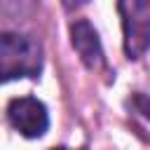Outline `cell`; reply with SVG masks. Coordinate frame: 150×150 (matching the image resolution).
Here are the masks:
<instances>
[{
    "label": "cell",
    "mask_w": 150,
    "mask_h": 150,
    "mask_svg": "<svg viewBox=\"0 0 150 150\" xmlns=\"http://www.w3.org/2000/svg\"><path fill=\"white\" fill-rule=\"evenodd\" d=\"M42 73V45L33 35L2 33L0 38V75L5 82L19 77H38Z\"/></svg>",
    "instance_id": "6da1fadb"
},
{
    "label": "cell",
    "mask_w": 150,
    "mask_h": 150,
    "mask_svg": "<svg viewBox=\"0 0 150 150\" xmlns=\"http://www.w3.org/2000/svg\"><path fill=\"white\" fill-rule=\"evenodd\" d=\"M117 12L122 19L124 54L141 59L150 49V0H117Z\"/></svg>",
    "instance_id": "7a4b0ae2"
},
{
    "label": "cell",
    "mask_w": 150,
    "mask_h": 150,
    "mask_svg": "<svg viewBox=\"0 0 150 150\" xmlns=\"http://www.w3.org/2000/svg\"><path fill=\"white\" fill-rule=\"evenodd\" d=\"M7 120L26 138H40L49 129V112L45 103L38 101L35 96L12 98L7 105Z\"/></svg>",
    "instance_id": "3957f363"
},
{
    "label": "cell",
    "mask_w": 150,
    "mask_h": 150,
    "mask_svg": "<svg viewBox=\"0 0 150 150\" xmlns=\"http://www.w3.org/2000/svg\"><path fill=\"white\" fill-rule=\"evenodd\" d=\"M70 42H73L80 61H82L89 70H98V68L105 63L98 33H96V28H94L87 19H77V21L70 23Z\"/></svg>",
    "instance_id": "277c9868"
},
{
    "label": "cell",
    "mask_w": 150,
    "mask_h": 150,
    "mask_svg": "<svg viewBox=\"0 0 150 150\" xmlns=\"http://www.w3.org/2000/svg\"><path fill=\"white\" fill-rule=\"evenodd\" d=\"M134 105L143 117L150 120V94H136L134 96Z\"/></svg>",
    "instance_id": "5b68a950"
},
{
    "label": "cell",
    "mask_w": 150,
    "mask_h": 150,
    "mask_svg": "<svg viewBox=\"0 0 150 150\" xmlns=\"http://www.w3.org/2000/svg\"><path fill=\"white\" fill-rule=\"evenodd\" d=\"M89 0H61V5L68 9V12H73V9H80L82 5H87Z\"/></svg>",
    "instance_id": "8992f818"
},
{
    "label": "cell",
    "mask_w": 150,
    "mask_h": 150,
    "mask_svg": "<svg viewBox=\"0 0 150 150\" xmlns=\"http://www.w3.org/2000/svg\"><path fill=\"white\" fill-rule=\"evenodd\" d=\"M54 150H70V148H54Z\"/></svg>",
    "instance_id": "52a82bcc"
}]
</instances>
